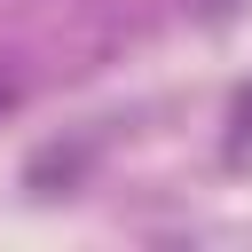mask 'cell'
<instances>
[{"label": "cell", "instance_id": "6da1fadb", "mask_svg": "<svg viewBox=\"0 0 252 252\" xmlns=\"http://www.w3.org/2000/svg\"><path fill=\"white\" fill-rule=\"evenodd\" d=\"M0 102H8V79H0Z\"/></svg>", "mask_w": 252, "mask_h": 252}]
</instances>
